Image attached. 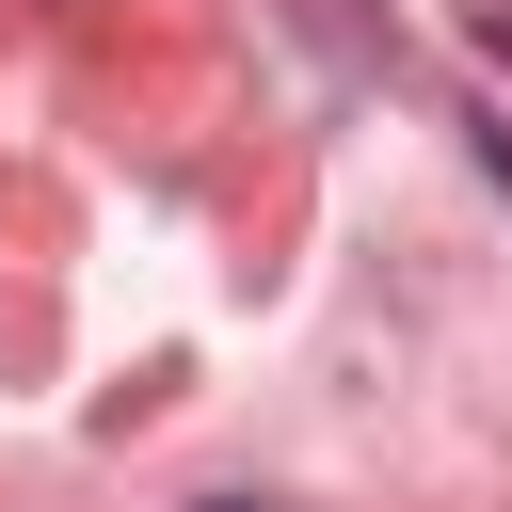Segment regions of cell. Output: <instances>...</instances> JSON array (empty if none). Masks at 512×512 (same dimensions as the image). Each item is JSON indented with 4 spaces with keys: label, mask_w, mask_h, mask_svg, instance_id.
Segmentation results:
<instances>
[{
    "label": "cell",
    "mask_w": 512,
    "mask_h": 512,
    "mask_svg": "<svg viewBox=\"0 0 512 512\" xmlns=\"http://www.w3.org/2000/svg\"><path fill=\"white\" fill-rule=\"evenodd\" d=\"M192 512H288V496H192Z\"/></svg>",
    "instance_id": "obj_1"
}]
</instances>
